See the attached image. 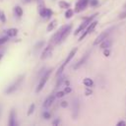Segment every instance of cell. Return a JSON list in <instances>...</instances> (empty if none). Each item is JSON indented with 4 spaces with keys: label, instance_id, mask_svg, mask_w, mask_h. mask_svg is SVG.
Segmentation results:
<instances>
[{
    "label": "cell",
    "instance_id": "836d02e7",
    "mask_svg": "<svg viewBox=\"0 0 126 126\" xmlns=\"http://www.w3.org/2000/svg\"><path fill=\"white\" fill-rule=\"evenodd\" d=\"M126 18V11L122 12L120 15H119V19H125Z\"/></svg>",
    "mask_w": 126,
    "mask_h": 126
},
{
    "label": "cell",
    "instance_id": "30bf717a",
    "mask_svg": "<svg viewBox=\"0 0 126 126\" xmlns=\"http://www.w3.org/2000/svg\"><path fill=\"white\" fill-rule=\"evenodd\" d=\"M72 106H73V117H74V119H76V118L78 117V114H79V107H80V103H79V100H78L77 98H74V99H73Z\"/></svg>",
    "mask_w": 126,
    "mask_h": 126
},
{
    "label": "cell",
    "instance_id": "ab89813d",
    "mask_svg": "<svg viewBox=\"0 0 126 126\" xmlns=\"http://www.w3.org/2000/svg\"><path fill=\"white\" fill-rule=\"evenodd\" d=\"M2 57H3V54H2V53H0V60L2 59Z\"/></svg>",
    "mask_w": 126,
    "mask_h": 126
},
{
    "label": "cell",
    "instance_id": "d6986e66",
    "mask_svg": "<svg viewBox=\"0 0 126 126\" xmlns=\"http://www.w3.org/2000/svg\"><path fill=\"white\" fill-rule=\"evenodd\" d=\"M56 25H57V21H56V20H53V21H51V22L48 24L46 31H47V32H51L52 30H54V29H55Z\"/></svg>",
    "mask_w": 126,
    "mask_h": 126
},
{
    "label": "cell",
    "instance_id": "7c38bea8",
    "mask_svg": "<svg viewBox=\"0 0 126 126\" xmlns=\"http://www.w3.org/2000/svg\"><path fill=\"white\" fill-rule=\"evenodd\" d=\"M72 25H66V28H65V30L63 31V32H62V35H61V42L63 41V40H65L66 38H67V36L70 34V32H71V31H72Z\"/></svg>",
    "mask_w": 126,
    "mask_h": 126
},
{
    "label": "cell",
    "instance_id": "4dcf8cb0",
    "mask_svg": "<svg viewBox=\"0 0 126 126\" xmlns=\"http://www.w3.org/2000/svg\"><path fill=\"white\" fill-rule=\"evenodd\" d=\"M90 4H91V6H96L97 4H98V1L97 0H90V2H89Z\"/></svg>",
    "mask_w": 126,
    "mask_h": 126
},
{
    "label": "cell",
    "instance_id": "d4e9b609",
    "mask_svg": "<svg viewBox=\"0 0 126 126\" xmlns=\"http://www.w3.org/2000/svg\"><path fill=\"white\" fill-rule=\"evenodd\" d=\"M34 107H35V105H34V103H32L31 105H30V107H29V110H28V115H31L32 112H33V110H34Z\"/></svg>",
    "mask_w": 126,
    "mask_h": 126
},
{
    "label": "cell",
    "instance_id": "9a60e30c",
    "mask_svg": "<svg viewBox=\"0 0 126 126\" xmlns=\"http://www.w3.org/2000/svg\"><path fill=\"white\" fill-rule=\"evenodd\" d=\"M111 43H112V41H111L110 39L105 38L104 40H102V41L99 43V44H100V48H102V49L109 48V47H110V45H111Z\"/></svg>",
    "mask_w": 126,
    "mask_h": 126
},
{
    "label": "cell",
    "instance_id": "8992f818",
    "mask_svg": "<svg viewBox=\"0 0 126 126\" xmlns=\"http://www.w3.org/2000/svg\"><path fill=\"white\" fill-rule=\"evenodd\" d=\"M65 28H66V25H65V26H62V27L53 34V36L51 37V43H53V44H58V43L61 42V35H62V32H63V31L65 30Z\"/></svg>",
    "mask_w": 126,
    "mask_h": 126
},
{
    "label": "cell",
    "instance_id": "8fae6325",
    "mask_svg": "<svg viewBox=\"0 0 126 126\" xmlns=\"http://www.w3.org/2000/svg\"><path fill=\"white\" fill-rule=\"evenodd\" d=\"M8 125H9V126H16V125H17V121H16V111H15L14 108H12L11 111H10Z\"/></svg>",
    "mask_w": 126,
    "mask_h": 126
},
{
    "label": "cell",
    "instance_id": "277c9868",
    "mask_svg": "<svg viewBox=\"0 0 126 126\" xmlns=\"http://www.w3.org/2000/svg\"><path fill=\"white\" fill-rule=\"evenodd\" d=\"M51 73H52V69H49V70H47V71L44 73V75L39 79V83H38V85H37V87H36V89H35V92H36V93H39V92L43 89V87L45 86V84H46V82H47V80H48V78H49V76H50Z\"/></svg>",
    "mask_w": 126,
    "mask_h": 126
},
{
    "label": "cell",
    "instance_id": "1f68e13d",
    "mask_svg": "<svg viewBox=\"0 0 126 126\" xmlns=\"http://www.w3.org/2000/svg\"><path fill=\"white\" fill-rule=\"evenodd\" d=\"M64 92H65V94H69V93H71V92H72V89H71V87H69V86H66V87H65V89H64Z\"/></svg>",
    "mask_w": 126,
    "mask_h": 126
},
{
    "label": "cell",
    "instance_id": "d6a6232c",
    "mask_svg": "<svg viewBox=\"0 0 126 126\" xmlns=\"http://www.w3.org/2000/svg\"><path fill=\"white\" fill-rule=\"evenodd\" d=\"M109 54H110V50H109V48H105L104 51H103V55L107 57V56H109Z\"/></svg>",
    "mask_w": 126,
    "mask_h": 126
},
{
    "label": "cell",
    "instance_id": "74e56055",
    "mask_svg": "<svg viewBox=\"0 0 126 126\" xmlns=\"http://www.w3.org/2000/svg\"><path fill=\"white\" fill-rule=\"evenodd\" d=\"M31 1H32V0H23V2H24V3H30Z\"/></svg>",
    "mask_w": 126,
    "mask_h": 126
},
{
    "label": "cell",
    "instance_id": "8d00e7d4",
    "mask_svg": "<svg viewBox=\"0 0 126 126\" xmlns=\"http://www.w3.org/2000/svg\"><path fill=\"white\" fill-rule=\"evenodd\" d=\"M125 124H126V122H125V121H119V122L117 123V126H121V125H123V126H124Z\"/></svg>",
    "mask_w": 126,
    "mask_h": 126
},
{
    "label": "cell",
    "instance_id": "e0dca14e",
    "mask_svg": "<svg viewBox=\"0 0 126 126\" xmlns=\"http://www.w3.org/2000/svg\"><path fill=\"white\" fill-rule=\"evenodd\" d=\"M37 7H38V13L39 15L42 14V12L45 10V4H44V1L43 0H37Z\"/></svg>",
    "mask_w": 126,
    "mask_h": 126
},
{
    "label": "cell",
    "instance_id": "7a4b0ae2",
    "mask_svg": "<svg viewBox=\"0 0 126 126\" xmlns=\"http://www.w3.org/2000/svg\"><path fill=\"white\" fill-rule=\"evenodd\" d=\"M97 15H98V14H97V13H95V14H94V15H92V16H90V17H88L87 19H85V21H84V22H83V23H82V24L77 28V30L75 31L74 34H75V35H77L79 32H81L82 31H84V30H85V29H86V28H87V27H88V26H89V25L94 21V19Z\"/></svg>",
    "mask_w": 126,
    "mask_h": 126
},
{
    "label": "cell",
    "instance_id": "44dd1931",
    "mask_svg": "<svg viewBox=\"0 0 126 126\" xmlns=\"http://www.w3.org/2000/svg\"><path fill=\"white\" fill-rule=\"evenodd\" d=\"M14 13H15V15L17 16V17H22V15H23V9L20 7V6H16L15 8H14Z\"/></svg>",
    "mask_w": 126,
    "mask_h": 126
},
{
    "label": "cell",
    "instance_id": "484cf974",
    "mask_svg": "<svg viewBox=\"0 0 126 126\" xmlns=\"http://www.w3.org/2000/svg\"><path fill=\"white\" fill-rule=\"evenodd\" d=\"M44 43H45V42H44L43 40H41V41L37 42V43L35 44V46H34V49H35V50H37V49H40V48L42 47V45H43Z\"/></svg>",
    "mask_w": 126,
    "mask_h": 126
},
{
    "label": "cell",
    "instance_id": "ba28073f",
    "mask_svg": "<svg viewBox=\"0 0 126 126\" xmlns=\"http://www.w3.org/2000/svg\"><path fill=\"white\" fill-rule=\"evenodd\" d=\"M89 2H90V0H79L75 5V12L80 13V12L84 11L87 8Z\"/></svg>",
    "mask_w": 126,
    "mask_h": 126
},
{
    "label": "cell",
    "instance_id": "cb8c5ba5",
    "mask_svg": "<svg viewBox=\"0 0 126 126\" xmlns=\"http://www.w3.org/2000/svg\"><path fill=\"white\" fill-rule=\"evenodd\" d=\"M63 82H64V78H63V76L62 77H60L59 79H58V81H57V84H56V87H55V90H57L62 84H63Z\"/></svg>",
    "mask_w": 126,
    "mask_h": 126
},
{
    "label": "cell",
    "instance_id": "52a82bcc",
    "mask_svg": "<svg viewBox=\"0 0 126 126\" xmlns=\"http://www.w3.org/2000/svg\"><path fill=\"white\" fill-rule=\"evenodd\" d=\"M96 25H97V21H93L86 29H85V32H83V34L80 36V38H79V40H83L89 33H91L94 29H95V27H96Z\"/></svg>",
    "mask_w": 126,
    "mask_h": 126
},
{
    "label": "cell",
    "instance_id": "ac0fdd59",
    "mask_svg": "<svg viewBox=\"0 0 126 126\" xmlns=\"http://www.w3.org/2000/svg\"><path fill=\"white\" fill-rule=\"evenodd\" d=\"M17 33H18V30H17V29H9V30H7V32H6L7 36H10V37L16 36Z\"/></svg>",
    "mask_w": 126,
    "mask_h": 126
},
{
    "label": "cell",
    "instance_id": "4316f807",
    "mask_svg": "<svg viewBox=\"0 0 126 126\" xmlns=\"http://www.w3.org/2000/svg\"><path fill=\"white\" fill-rule=\"evenodd\" d=\"M0 21L2 23H5L6 22V16H5V14H4V12L2 10H0Z\"/></svg>",
    "mask_w": 126,
    "mask_h": 126
},
{
    "label": "cell",
    "instance_id": "5bb4252c",
    "mask_svg": "<svg viewBox=\"0 0 126 126\" xmlns=\"http://www.w3.org/2000/svg\"><path fill=\"white\" fill-rule=\"evenodd\" d=\"M55 94H50L49 96H47V98L44 100V102H43V107H45V108H47V107H49L52 103H53V101H54V99H55Z\"/></svg>",
    "mask_w": 126,
    "mask_h": 126
},
{
    "label": "cell",
    "instance_id": "83f0119b",
    "mask_svg": "<svg viewBox=\"0 0 126 126\" xmlns=\"http://www.w3.org/2000/svg\"><path fill=\"white\" fill-rule=\"evenodd\" d=\"M65 94H65V92H64V91H60V92H57V93L55 94V96L60 98V97H63Z\"/></svg>",
    "mask_w": 126,
    "mask_h": 126
},
{
    "label": "cell",
    "instance_id": "7402d4cb",
    "mask_svg": "<svg viewBox=\"0 0 126 126\" xmlns=\"http://www.w3.org/2000/svg\"><path fill=\"white\" fill-rule=\"evenodd\" d=\"M58 5H59V7L60 8H62V9H68V8H70V3H68V2H66V1H59V3H58Z\"/></svg>",
    "mask_w": 126,
    "mask_h": 126
},
{
    "label": "cell",
    "instance_id": "9c48e42d",
    "mask_svg": "<svg viewBox=\"0 0 126 126\" xmlns=\"http://www.w3.org/2000/svg\"><path fill=\"white\" fill-rule=\"evenodd\" d=\"M52 50H53V43H49V44H48V45H47V46L44 48V50L42 51L40 58H41L42 60L46 59L47 57H49V56L51 55V52H52Z\"/></svg>",
    "mask_w": 126,
    "mask_h": 126
},
{
    "label": "cell",
    "instance_id": "e575fe53",
    "mask_svg": "<svg viewBox=\"0 0 126 126\" xmlns=\"http://www.w3.org/2000/svg\"><path fill=\"white\" fill-rule=\"evenodd\" d=\"M60 104H61V106H62V107H67V106H68V102H67L66 100L61 101V103H60Z\"/></svg>",
    "mask_w": 126,
    "mask_h": 126
},
{
    "label": "cell",
    "instance_id": "2e32d148",
    "mask_svg": "<svg viewBox=\"0 0 126 126\" xmlns=\"http://www.w3.org/2000/svg\"><path fill=\"white\" fill-rule=\"evenodd\" d=\"M40 16L42 18H44V19H50L51 16H52V11L49 8H45V10L42 12V14Z\"/></svg>",
    "mask_w": 126,
    "mask_h": 126
},
{
    "label": "cell",
    "instance_id": "ffe728a7",
    "mask_svg": "<svg viewBox=\"0 0 126 126\" xmlns=\"http://www.w3.org/2000/svg\"><path fill=\"white\" fill-rule=\"evenodd\" d=\"M83 84H84L86 87L91 88V87L94 85V81H93L91 78H85V79L83 80Z\"/></svg>",
    "mask_w": 126,
    "mask_h": 126
},
{
    "label": "cell",
    "instance_id": "603a6c76",
    "mask_svg": "<svg viewBox=\"0 0 126 126\" xmlns=\"http://www.w3.org/2000/svg\"><path fill=\"white\" fill-rule=\"evenodd\" d=\"M73 10H71V9H67V11H66V13H65V18L66 19H70V18H72V16H73Z\"/></svg>",
    "mask_w": 126,
    "mask_h": 126
},
{
    "label": "cell",
    "instance_id": "3957f363",
    "mask_svg": "<svg viewBox=\"0 0 126 126\" xmlns=\"http://www.w3.org/2000/svg\"><path fill=\"white\" fill-rule=\"evenodd\" d=\"M23 79H24V75H21V76H19L16 80H15V82L12 84V85H10L6 90H5V94H12V93H14L19 87H20V85L22 84V82H23Z\"/></svg>",
    "mask_w": 126,
    "mask_h": 126
},
{
    "label": "cell",
    "instance_id": "4fadbf2b",
    "mask_svg": "<svg viewBox=\"0 0 126 126\" xmlns=\"http://www.w3.org/2000/svg\"><path fill=\"white\" fill-rule=\"evenodd\" d=\"M89 55H90V51H88V52H87V53H86V54H85V55H84V56H83V57H82V58H81V59H80L76 64H75L74 69H78V68H80V67H81V66H82V65L87 61V59L89 58Z\"/></svg>",
    "mask_w": 126,
    "mask_h": 126
},
{
    "label": "cell",
    "instance_id": "f1b7e54d",
    "mask_svg": "<svg viewBox=\"0 0 126 126\" xmlns=\"http://www.w3.org/2000/svg\"><path fill=\"white\" fill-rule=\"evenodd\" d=\"M8 37L9 36H7V35L6 36H3V37H0V45L3 44V43H5L6 41H8Z\"/></svg>",
    "mask_w": 126,
    "mask_h": 126
},
{
    "label": "cell",
    "instance_id": "f35d334b",
    "mask_svg": "<svg viewBox=\"0 0 126 126\" xmlns=\"http://www.w3.org/2000/svg\"><path fill=\"white\" fill-rule=\"evenodd\" d=\"M1 112H2V106H1V104H0V116H1Z\"/></svg>",
    "mask_w": 126,
    "mask_h": 126
},
{
    "label": "cell",
    "instance_id": "f546056e",
    "mask_svg": "<svg viewBox=\"0 0 126 126\" xmlns=\"http://www.w3.org/2000/svg\"><path fill=\"white\" fill-rule=\"evenodd\" d=\"M42 116H43V118L48 119V118H50V113H49L48 111H44L43 114H42Z\"/></svg>",
    "mask_w": 126,
    "mask_h": 126
},
{
    "label": "cell",
    "instance_id": "5b68a950",
    "mask_svg": "<svg viewBox=\"0 0 126 126\" xmlns=\"http://www.w3.org/2000/svg\"><path fill=\"white\" fill-rule=\"evenodd\" d=\"M114 30V27H111V28H109V29H107V30H105L104 32H102L96 38H95V40H94V45H97V44H99L102 40H104L105 38H107L108 37V35L110 34V32H112Z\"/></svg>",
    "mask_w": 126,
    "mask_h": 126
},
{
    "label": "cell",
    "instance_id": "6da1fadb",
    "mask_svg": "<svg viewBox=\"0 0 126 126\" xmlns=\"http://www.w3.org/2000/svg\"><path fill=\"white\" fill-rule=\"evenodd\" d=\"M77 50H78V48L77 47H75V48H73L70 52H69V54H68V56H67V58H66V60L64 61V63L59 67V69L57 70V73H56V76H60L61 74H62V72H63V70L65 69V67H66V65L72 60V58L75 56V54H76V52H77Z\"/></svg>",
    "mask_w": 126,
    "mask_h": 126
},
{
    "label": "cell",
    "instance_id": "d590c367",
    "mask_svg": "<svg viewBox=\"0 0 126 126\" xmlns=\"http://www.w3.org/2000/svg\"><path fill=\"white\" fill-rule=\"evenodd\" d=\"M59 123H60V119H59V118H57L56 120H54V121L52 122V124H53V125H58Z\"/></svg>",
    "mask_w": 126,
    "mask_h": 126
}]
</instances>
